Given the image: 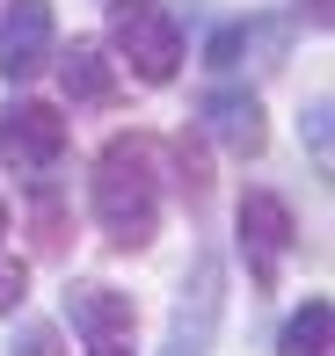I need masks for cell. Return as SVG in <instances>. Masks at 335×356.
Returning <instances> with one entry per match:
<instances>
[{"label": "cell", "instance_id": "6da1fadb", "mask_svg": "<svg viewBox=\"0 0 335 356\" xmlns=\"http://www.w3.org/2000/svg\"><path fill=\"white\" fill-rule=\"evenodd\" d=\"M95 218L117 248H146L161 233V145L146 131H124L95 160Z\"/></svg>", "mask_w": 335, "mask_h": 356}, {"label": "cell", "instance_id": "7a4b0ae2", "mask_svg": "<svg viewBox=\"0 0 335 356\" xmlns=\"http://www.w3.org/2000/svg\"><path fill=\"white\" fill-rule=\"evenodd\" d=\"M109 44L124 51V66L146 88L182 73V29H175V15L161 0H109Z\"/></svg>", "mask_w": 335, "mask_h": 356}, {"label": "cell", "instance_id": "3957f363", "mask_svg": "<svg viewBox=\"0 0 335 356\" xmlns=\"http://www.w3.org/2000/svg\"><path fill=\"white\" fill-rule=\"evenodd\" d=\"M219 320H226V262H219V254H197L189 277H182V291H175L161 356H212Z\"/></svg>", "mask_w": 335, "mask_h": 356}, {"label": "cell", "instance_id": "277c9868", "mask_svg": "<svg viewBox=\"0 0 335 356\" xmlns=\"http://www.w3.org/2000/svg\"><path fill=\"white\" fill-rule=\"evenodd\" d=\"M59 153H66V117H59L52 102H15L8 117H0V168L44 175Z\"/></svg>", "mask_w": 335, "mask_h": 356}, {"label": "cell", "instance_id": "5b68a950", "mask_svg": "<svg viewBox=\"0 0 335 356\" xmlns=\"http://www.w3.org/2000/svg\"><path fill=\"white\" fill-rule=\"evenodd\" d=\"M241 248H248V269L270 284V277L284 269V254L299 248L292 204H284V197H270V189H248V197H241Z\"/></svg>", "mask_w": 335, "mask_h": 356}, {"label": "cell", "instance_id": "8992f818", "mask_svg": "<svg viewBox=\"0 0 335 356\" xmlns=\"http://www.w3.org/2000/svg\"><path fill=\"white\" fill-rule=\"evenodd\" d=\"M52 58V0H8L0 15V80H29Z\"/></svg>", "mask_w": 335, "mask_h": 356}, {"label": "cell", "instance_id": "52a82bcc", "mask_svg": "<svg viewBox=\"0 0 335 356\" xmlns=\"http://www.w3.org/2000/svg\"><path fill=\"white\" fill-rule=\"evenodd\" d=\"M204 124H212L219 138L233 145V153H263V102H255L248 88H212L204 95Z\"/></svg>", "mask_w": 335, "mask_h": 356}, {"label": "cell", "instance_id": "ba28073f", "mask_svg": "<svg viewBox=\"0 0 335 356\" xmlns=\"http://www.w3.org/2000/svg\"><path fill=\"white\" fill-rule=\"evenodd\" d=\"M66 320L88 334H132L139 327V313H132V298L124 291H109V284H66Z\"/></svg>", "mask_w": 335, "mask_h": 356}, {"label": "cell", "instance_id": "9c48e42d", "mask_svg": "<svg viewBox=\"0 0 335 356\" xmlns=\"http://www.w3.org/2000/svg\"><path fill=\"white\" fill-rule=\"evenodd\" d=\"M59 80H66L73 102H109L117 95V66H109V51L95 37H73V51L59 58Z\"/></svg>", "mask_w": 335, "mask_h": 356}, {"label": "cell", "instance_id": "30bf717a", "mask_svg": "<svg viewBox=\"0 0 335 356\" xmlns=\"http://www.w3.org/2000/svg\"><path fill=\"white\" fill-rule=\"evenodd\" d=\"M328 327H335V305L313 291L306 305H299L292 320H284V334H277V356H328Z\"/></svg>", "mask_w": 335, "mask_h": 356}, {"label": "cell", "instance_id": "8fae6325", "mask_svg": "<svg viewBox=\"0 0 335 356\" xmlns=\"http://www.w3.org/2000/svg\"><path fill=\"white\" fill-rule=\"evenodd\" d=\"M15 356H66V349H59V327H44V320L22 327V334H15Z\"/></svg>", "mask_w": 335, "mask_h": 356}, {"label": "cell", "instance_id": "7c38bea8", "mask_svg": "<svg viewBox=\"0 0 335 356\" xmlns=\"http://www.w3.org/2000/svg\"><path fill=\"white\" fill-rule=\"evenodd\" d=\"M306 138H313V153H321V168H328V102L306 109Z\"/></svg>", "mask_w": 335, "mask_h": 356}, {"label": "cell", "instance_id": "4fadbf2b", "mask_svg": "<svg viewBox=\"0 0 335 356\" xmlns=\"http://www.w3.org/2000/svg\"><path fill=\"white\" fill-rule=\"evenodd\" d=\"M8 305H22V262L0 269V313H8Z\"/></svg>", "mask_w": 335, "mask_h": 356}, {"label": "cell", "instance_id": "5bb4252c", "mask_svg": "<svg viewBox=\"0 0 335 356\" xmlns=\"http://www.w3.org/2000/svg\"><path fill=\"white\" fill-rule=\"evenodd\" d=\"M88 356H132V334H95Z\"/></svg>", "mask_w": 335, "mask_h": 356}, {"label": "cell", "instance_id": "9a60e30c", "mask_svg": "<svg viewBox=\"0 0 335 356\" xmlns=\"http://www.w3.org/2000/svg\"><path fill=\"white\" fill-rule=\"evenodd\" d=\"M0 233H8V211H0Z\"/></svg>", "mask_w": 335, "mask_h": 356}]
</instances>
